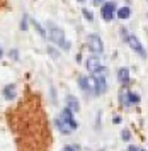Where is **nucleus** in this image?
Wrapping results in <instances>:
<instances>
[{
	"instance_id": "f257e3e1",
	"label": "nucleus",
	"mask_w": 148,
	"mask_h": 151,
	"mask_svg": "<svg viewBox=\"0 0 148 151\" xmlns=\"http://www.w3.org/2000/svg\"><path fill=\"white\" fill-rule=\"evenodd\" d=\"M73 112L70 109H65L63 112H61L60 119H56V126H58V129L61 131V132H65V134H68V132H72V131H75L77 127H78V124L75 122L73 116H72Z\"/></svg>"
},
{
	"instance_id": "f03ea898",
	"label": "nucleus",
	"mask_w": 148,
	"mask_h": 151,
	"mask_svg": "<svg viewBox=\"0 0 148 151\" xmlns=\"http://www.w3.org/2000/svg\"><path fill=\"white\" fill-rule=\"evenodd\" d=\"M48 29H49V37H51V41L54 42V44H58L61 49H65V51H68L70 49V42L65 39V36H63V31H61L60 27H56L54 24H48Z\"/></svg>"
},
{
	"instance_id": "7ed1b4c3",
	"label": "nucleus",
	"mask_w": 148,
	"mask_h": 151,
	"mask_svg": "<svg viewBox=\"0 0 148 151\" xmlns=\"http://www.w3.org/2000/svg\"><path fill=\"white\" fill-rule=\"evenodd\" d=\"M87 48L92 51V53H102L104 51V44H102V39L97 34L89 36L87 39Z\"/></svg>"
},
{
	"instance_id": "20e7f679",
	"label": "nucleus",
	"mask_w": 148,
	"mask_h": 151,
	"mask_svg": "<svg viewBox=\"0 0 148 151\" xmlns=\"http://www.w3.org/2000/svg\"><path fill=\"white\" fill-rule=\"evenodd\" d=\"M114 10H116V5L112 2H109V4H104L101 9V14H102V19L104 21H111L112 17H114Z\"/></svg>"
},
{
	"instance_id": "39448f33",
	"label": "nucleus",
	"mask_w": 148,
	"mask_h": 151,
	"mask_svg": "<svg viewBox=\"0 0 148 151\" xmlns=\"http://www.w3.org/2000/svg\"><path fill=\"white\" fill-rule=\"evenodd\" d=\"M128 44L131 46V49H135L140 56H143V58L147 56V51L143 49V46L140 44V41H138V37H136V36H128Z\"/></svg>"
},
{
	"instance_id": "423d86ee",
	"label": "nucleus",
	"mask_w": 148,
	"mask_h": 151,
	"mask_svg": "<svg viewBox=\"0 0 148 151\" xmlns=\"http://www.w3.org/2000/svg\"><path fill=\"white\" fill-rule=\"evenodd\" d=\"M67 104H68V109L72 110L73 114L80 110V104H78V100H77L73 95H68V97H67Z\"/></svg>"
},
{
	"instance_id": "0eeeda50",
	"label": "nucleus",
	"mask_w": 148,
	"mask_h": 151,
	"mask_svg": "<svg viewBox=\"0 0 148 151\" xmlns=\"http://www.w3.org/2000/svg\"><path fill=\"white\" fill-rule=\"evenodd\" d=\"M101 68V63H99V58H89L87 60V70L89 71H92V73H95L97 70Z\"/></svg>"
},
{
	"instance_id": "6e6552de",
	"label": "nucleus",
	"mask_w": 148,
	"mask_h": 151,
	"mask_svg": "<svg viewBox=\"0 0 148 151\" xmlns=\"http://www.w3.org/2000/svg\"><path fill=\"white\" fill-rule=\"evenodd\" d=\"M118 78H119V82H121L123 85H126V83L129 82V70L128 68H119V71H118Z\"/></svg>"
},
{
	"instance_id": "1a4fd4ad",
	"label": "nucleus",
	"mask_w": 148,
	"mask_h": 151,
	"mask_svg": "<svg viewBox=\"0 0 148 151\" xmlns=\"http://www.w3.org/2000/svg\"><path fill=\"white\" fill-rule=\"evenodd\" d=\"M106 90H107V85H106V78H104V76L97 78V87H95V93H97V95H101V93H104Z\"/></svg>"
},
{
	"instance_id": "9d476101",
	"label": "nucleus",
	"mask_w": 148,
	"mask_h": 151,
	"mask_svg": "<svg viewBox=\"0 0 148 151\" xmlns=\"http://www.w3.org/2000/svg\"><path fill=\"white\" fill-rule=\"evenodd\" d=\"M4 97L5 99H14L15 97V87L14 85H7L5 88H4Z\"/></svg>"
},
{
	"instance_id": "9b49d317",
	"label": "nucleus",
	"mask_w": 148,
	"mask_h": 151,
	"mask_svg": "<svg viewBox=\"0 0 148 151\" xmlns=\"http://www.w3.org/2000/svg\"><path fill=\"white\" fill-rule=\"evenodd\" d=\"M129 15H131L129 7H121L119 10H118V17H119V19H128Z\"/></svg>"
},
{
	"instance_id": "f8f14e48",
	"label": "nucleus",
	"mask_w": 148,
	"mask_h": 151,
	"mask_svg": "<svg viewBox=\"0 0 148 151\" xmlns=\"http://www.w3.org/2000/svg\"><path fill=\"white\" fill-rule=\"evenodd\" d=\"M119 100H121V104H124V105H129V92H126V88L121 90V93H119Z\"/></svg>"
},
{
	"instance_id": "ddd939ff",
	"label": "nucleus",
	"mask_w": 148,
	"mask_h": 151,
	"mask_svg": "<svg viewBox=\"0 0 148 151\" xmlns=\"http://www.w3.org/2000/svg\"><path fill=\"white\" fill-rule=\"evenodd\" d=\"M78 83H80V88L89 92V85H87V76H80L78 78Z\"/></svg>"
},
{
	"instance_id": "4468645a",
	"label": "nucleus",
	"mask_w": 148,
	"mask_h": 151,
	"mask_svg": "<svg viewBox=\"0 0 148 151\" xmlns=\"http://www.w3.org/2000/svg\"><path fill=\"white\" fill-rule=\"evenodd\" d=\"M138 102H140V97H138V93L129 92V104H138Z\"/></svg>"
},
{
	"instance_id": "2eb2a0df",
	"label": "nucleus",
	"mask_w": 148,
	"mask_h": 151,
	"mask_svg": "<svg viewBox=\"0 0 148 151\" xmlns=\"http://www.w3.org/2000/svg\"><path fill=\"white\" fill-rule=\"evenodd\" d=\"M82 14L85 15V19H87V21H92V19H94V15L90 14V12H89L87 9H82Z\"/></svg>"
},
{
	"instance_id": "dca6fc26",
	"label": "nucleus",
	"mask_w": 148,
	"mask_h": 151,
	"mask_svg": "<svg viewBox=\"0 0 148 151\" xmlns=\"http://www.w3.org/2000/svg\"><path fill=\"white\" fill-rule=\"evenodd\" d=\"M34 27L38 29V31H39V34L43 36V37H44V36H46V32H44V31H43V29H41V26L39 24H38V22H34Z\"/></svg>"
},
{
	"instance_id": "f3484780",
	"label": "nucleus",
	"mask_w": 148,
	"mask_h": 151,
	"mask_svg": "<svg viewBox=\"0 0 148 151\" xmlns=\"http://www.w3.org/2000/svg\"><path fill=\"white\" fill-rule=\"evenodd\" d=\"M20 29H22V31H26V29H27V19H26V15H24V19H22V22H20Z\"/></svg>"
},
{
	"instance_id": "a211bd4d",
	"label": "nucleus",
	"mask_w": 148,
	"mask_h": 151,
	"mask_svg": "<svg viewBox=\"0 0 148 151\" xmlns=\"http://www.w3.org/2000/svg\"><path fill=\"white\" fill-rule=\"evenodd\" d=\"M123 139H124V141H129V131H123Z\"/></svg>"
},
{
	"instance_id": "6ab92c4d",
	"label": "nucleus",
	"mask_w": 148,
	"mask_h": 151,
	"mask_svg": "<svg viewBox=\"0 0 148 151\" xmlns=\"http://www.w3.org/2000/svg\"><path fill=\"white\" fill-rule=\"evenodd\" d=\"M128 151H145V150L138 148V146H129V150H128Z\"/></svg>"
},
{
	"instance_id": "aec40b11",
	"label": "nucleus",
	"mask_w": 148,
	"mask_h": 151,
	"mask_svg": "<svg viewBox=\"0 0 148 151\" xmlns=\"http://www.w3.org/2000/svg\"><path fill=\"white\" fill-rule=\"evenodd\" d=\"M63 151H75V148H72V146H65V150Z\"/></svg>"
},
{
	"instance_id": "412c9836",
	"label": "nucleus",
	"mask_w": 148,
	"mask_h": 151,
	"mask_svg": "<svg viewBox=\"0 0 148 151\" xmlns=\"http://www.w3.org/2000/svg\"><path fill=\"white\" fill-rule=\"evenodd\" d=\"M102 2H104V0H94V4H95V5H99V4H102Z\"/></svg>"
},
{
	"instance_id": "4be33fe9",
	"label": "nucleus",
	"mask_w": 148,
	"mask_h": 151,
	"mask_svg": "<svg viewBox=\"0 0 148 151\" xmlns=\"http://www.w3.org/2000/svg\"><path fill=\"white\" fill-rule=\"evenodd\" d=\"M0 58H2V48H0Z\"/></svg>"
}]
</instances>
